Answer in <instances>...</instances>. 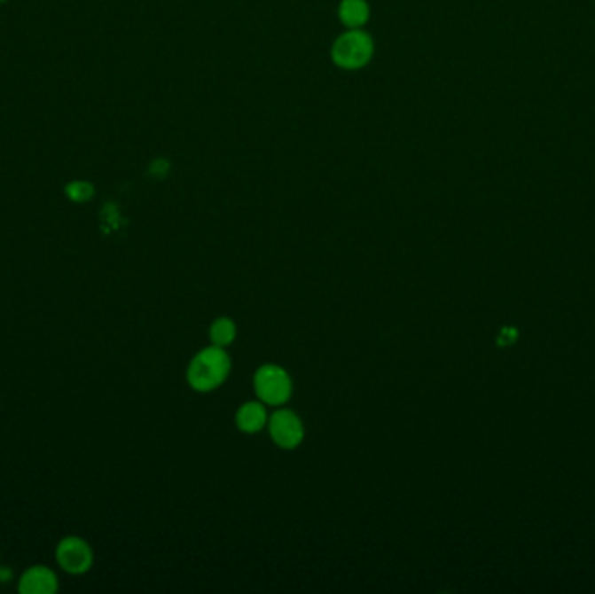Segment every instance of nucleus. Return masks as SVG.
<instances>
[{
	"instance_id": "obj_6",
	"label": "nucleus",
	"mask_w": 595,
	"mask_h": 594,
	"mask_svg": "<svg viewBox=\"0 0 595 594\" xmlns=\"http://www.w3.org/2000/svg\"><path fill=\"white\" fill-rule=\"evenodd\" d=\"M58 575L46 565L30 567L18 582V591L21 594H54L58 593Z\"/></svg>"
},
{
	"instance_id": "obj_9",
	"label": "nucleus",
	"mask_w": 595,
	"mask_h": 594,
	"mask_svg": "<svg viewBox=\"0 0 595 594\" xmlns=\"http://www.w3.org/2000/svg\"><path fill=\"white\" fill-rule=\"evenodd\" d=\"M237 339V324L230 317H218L209 328V340L213 346H231Z\"/></svg>"
},
{
	"instance_id": "obj_1",
	"label": "nucleus",
	"mask_w": 595,
	"mask_h": 594,
	"mask_svg": "<svg viewBox=\"0 0 595 594\" xmlns=\"http://www.w3.org/2000/svg\"><path fill=\"white\" fill-rule=\"evenodd\" d=\"M231 359L225 347L211 346L199 350L186 370L188 386L197 393H211L229 379Z\"/></svg>"
},
{
	"instance_id": "obj_3",
	"label": "nucleus",
	"mask_w": 595,
	"mask_h": 594,
	"mask_svg": "<svg viewBox=\"0 0 595 594\" xmlns=\"http://www.w3.org/2000/svg\"><path fill=\"white\" fill-rule=\"evenodd\" d=\"M256 397L267 406L278 408L293 396V379L278 364H263L256 370L253 379Z\"/></svg>"
},
{
	"instance_id": "obj_4",
	"label": "nucleus",
	"mask_w": 595,
	"mask_h": 594,
	"mask_svg": "<svg viewBox=\"0 0 595 594\" xmlns=\"http://www.w3.org/2000/svg\"><path fill=\"white\" fill-rule=\"evenodd\" d=\"M269 434L275 445L282 449H294L305 440V427L301 418L287 408H278L269 418Z\"/></svg>"
},
{
	"instance_id": "obj_7",
	"label": "nucleus",
	"mask_w": 595,
	"mask_h": 594,
	"mask_svg": "<svg viewBox=\"0 0 595 594\" xmlns=\"http://www.w3.org/2000/svg\"><path fill=\"white\" fill-rule=\"evenodd\" d=\"M269 411H267V404L258 401H247L244 404L239 406L237 413H235V426L240 433L244 434H256L260 431H263L269 424Z\"/></svg>"
},
{
	"instance_id": "obj_2",
	"label": "nucleus",
	"mask_w": 595,
	"mask_h": 594,
	"mask_svg": "<svg viewBox=\"0 0 595 594\" xmlns=\"http://www.w3.org/2000/svg\"><path fill=\"white\" fill-rule=\"evenodd\" d=\"M374 41L363 28L345 30L331 48V59L341 70H361L372 59Z\"/></svg>"
},
{
	"instance_id": "obj_8",
	"label": "nucleus",
	"mask_w": 595,
	"mask_h": 594,
	"mask_svg": "<svg viewBox=\"0 0 595 594\" xmlns=\"http://www.w3.org/2000/svg\"><path fill=\"white\" fill-rule=\"evenodd\" d=\"M371 16L367 0H341L338 5V20L347 30L364 28Z\"/></svg>"
},
{
	"instance_id": "obj_10",
	"label": "nucleus",
	"mask_w": 595,
	"mask_h": 594,
	"mask_svg": "<svg viewBox=\"0 0 595 594\" xmlns=\"http://www.w3.org/2000/svg\"><path fill=\"white\" fill-rule=\"evenodd\" d=\"M67 192L74 200H88V199H91L94 191H92L91 185L86 184V182H75L67 189Z\"/></svg>"
},
{
	"instance_id": "obj_5",
	"label": "nucleus",
	"mask_w": 595,
	"mask_h": 594,
	"mask_svg": "<svg viewBox=\"0 0 595 594\" xmlns=\"http://www.w3.org/2000/svg\"><path fill=\"white\" fill-rule=\"evenodd\" d=\"M56 561L65 572L72 575H82L91 570L94 563L91 545L75 535L65 537L56 547Z\"/></svg>"
}]
</instances>
